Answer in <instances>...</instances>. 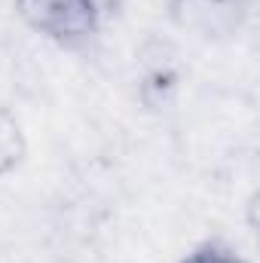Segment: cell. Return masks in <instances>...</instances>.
I'll return each instance as SVG.
<instances>
[{"instance_id":"1","label":"cell","mask_w":260,"mask_h":263,"mask_svg":"<svg viewBox=\"0 0 260 263\" xmlns=\"http://www.w3.org/2000/svg\"><path fill=\"white\" fill-rule=\"evenodd\" d=\"M15 15L43 40L62 49H83L98 40L104 9L98 0H12Z\"/></svg>"},{"instance_id":"2","label":"cell","mask_w":260,"mask_h":263,"mask_svg":"<svg viewBox=\"0 0 260 263\" xmlns=\"http://www.w3.org/2000/svg\"><path fill=\"white\" fill-rule=\"evenodd\" d=\"M28 153V138L22 132V123L9 107L0 104V178L15 172Z\"/></svg>"},{"instance_id":"3","label":"cell","mask_w":260,"mask_h":263,"mask_svg":"<svg viewBox=\"0 0 260 263\" xmlns=\"http://www.w3.org/2000/svg\"><path fill=\"white\" fill-rule=\"evenodd\" d=\"M178 263H251V260L242 251H236L233 245L220 242V239H205V242L193 245Z\"/></svg>"}]
</instances>
